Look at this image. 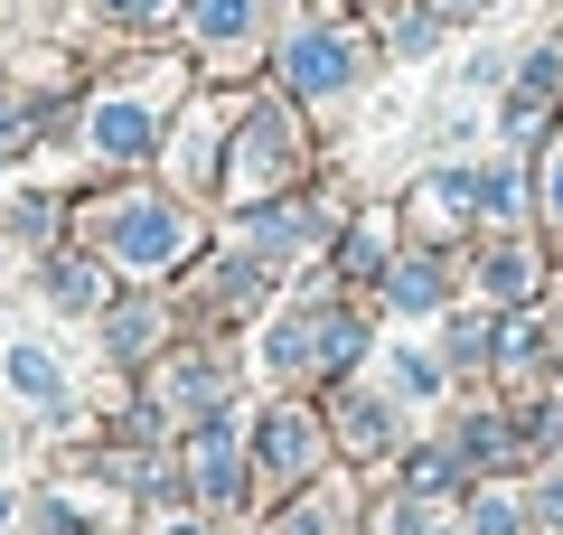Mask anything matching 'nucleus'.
I'll return each mask as SVG.
<instances>
[{"mask_svg":"<svg viewBox=\"0 0 563 535\" xmlns=\"http://www.w3.org/2000/svg\"><path fill=\"white\" fill-rule=\"evenodd\" d=\"M432 10H479V0H432Z\"/></svg>","mask_w":563,"mask_h":535,"instance_id":"obj_17","label":"nucleus"},{"mask_svg":"<svg viewBox=\"0 0 563 535\" xmlns=\"http://www.w3.org/2000/svg\"><path fill=\"white\" fill-rule=\"evenodd\" d=\"M95 151L103 160H141L151 151V113H141V103H103L95 113Z\"/></svg>","mask_w":563,"mask_h":535,"instance_id":"obj_3","label":"nucleus"},{"mask_svg":"<svg viewBox=\"0 0 563 535\" xmlns=\"http://www.w3.org/2000/svg\"><path fill=\"white\" fill-rule=\"evenodd\" d=\"M254 10H263V0H198V29H207V39H244Z\"/></svg>","mask_w":563,"mask_h":535,"instance_id":"obj_7","label":"nucleus"},{"mask_svg":"<svg viewBox=\"0 0 563 535\" xmlns=\"http://www.w3.org/2000/svg\"><path fill=\"white\" fill-rule=\"evenodd\" d=\"M47 292H57L66 310H85V301H95V273H85V263H47Z\"/></svg>","mask_w":563,"mask_h":535,"instance_id":"obj_11","label":"nucleus"},{"mask_svg":"<svg viewBox=\"0 0 563 535\" xmlns=\"http://www.w3.org/2000/svg\"><path fill=\"white\" fill-rule=\"evenodd\" d=\"M544 526H563V479H554V489H544Z\"/></svg>","mask_w":563,"mask_h":535,"instance_id":"obj_13","label":"nucleus"},{"mask_svg":"<svg viewBox=\"0 0 563 535\" xmlns=\"http://www.w3.org/2000/svg\"><path fill=\"white\" fill-rule=\"evenodd\" d=\"M339 423H347V441H357V451H385V404L347 395V404H339Z\"/></svg>","mask_w":563,"mask_h":535,"instance_id":"obj_8","label":"nucleus"},{"mask_svg":"<svg viewBox=\"0 0 563 535\" xmlns=\"http://www.w3.org/2000/svg\"><path fill=\"white\" fill-rule=\"evenodd\" d=\"M395 301H404V310H432V301H442L432 263H395Z\"/></svg>","mask_w":563,"mask_h":535,"instance_id":"obj_9","label":"nucleus"},{"mask_svg":"<svg viewBox=\"0 0 563 535\" xmlns=\"http://www.w3.org/2000/svg\"><path fill=\"white\" fill-rule=\"evenodd\" d=\"M10 376H20V395H57V367H47L38 348H20V357H10Z\"/></svg>","mask_w":563,"mask_h":535,"instance_id":"obj_12","label":"nucleus"},{"mask_svg":"<svg viewBox=\"0 0 563 535\" xmlns=\"http://www.w3.org/2000/svg\"><path fill=\"white\" fill-rule=\"evenodd\" d=\"M347 76H357L347 39H301V47H291V85H301V95H339Z\"/></svg>","mask_w":563,"mask_h":535,"instance_id":"obj_2","label":"nucleus"},{"mask_svg":"<svg viewBox=\"0 0 563 535\" xmlns=\"http://www.w3.org/2000/svg\"><path fill=\"white\" fill-rule=\"evenodd\" d=\"M479 282H488L498 301H526V292H536V254H517V244H498V254L479 263Z\"/></svg>","mask_w":563,"mask_h":535,"instance_id":"obj_6","label":"nucleus"},{"mask_svg":"<svg viewBox=\"0 0 563 535\" xmlns=\"http://www.w3.org/2000/svg\"><path fill=\"white\" fill-rule=\"evenodd\" d=\"M404 535H442V526H432V516H404Z\"/></svg>","mask_w":563,"mask_h":535,"instance_id":"obj_15","label":"nucleus"},{"mask_svg":"<svg viewBox=\"0 0 563 535\" xmlns=\"http://www.w3.org/2000/svg\"><path fill=\"white\" fill-rule=\"evenodd\" d=\"M113 10H161V0H113Z\"/></svg>","mask_w":563,"mask_h":535,"instance_id":"obj_16","label":"nucleus"},{"mask_svg":"<svg viewBox=\"0 0 563 535\" xmlns=\"http://www.w3.org/2000/svg\"><path fill=\"white\" fill-rule=\"evenodd\" d=\"M517 198H526L517 170H488V178H479V207H488V217H517Z\"/></svg>","mask_w":563,"mask_h":535,"instance_id":"obj_10","label":"nucleus"},{"mask_svg":"<svg viewBox=\"0 0 563 535\" xmlns=\"http://www.w3.org/2000/svg\"><path fill=\"white\" fill-rule=\"evenodd\" d=\"M544 198H554V217H563V160H554V178H544Z\"/></svg>","mask_w":563,"mask_h":535,"instance_id":"obj_14","label":"nucleus"},{"mask_svg":"<svg viewBox=\"0 0 563 535\" xmlns=\"http://www.w3.org/2000/svg\"><path fill=\"white\" fill-rule=\"evenodd\" d=\"M198 479H207L217 507L235 498V433H225V423H207V433H198Z\"/></svg>","mask_w":563,"mask_h":535,"instance_id":"obj_4","label":"nucleus"},{"mask_svg":"<svg viewBox=\"0 0 563 535\" xmlns=\"http://www.w3.org/2000/svg\"><path fill=\"white\" fill-rule=\"evenodd\" d=\"M188 244V226L169 217V207H132V217H113V254L122 263H169Z\"/></svg>","mask_w":563,"mask_h":535,"instance_id":"obj_1","label":"nucleus"},{"mask_svg":"<svg viewBox=\"0 0 563 535\" xmlns=\"http://www.w3.org/2000/svg\"><path fill=\"white\" fill-rule=\"evenodd\" d=\"M310 451H320V441H310V423H301V414H273L263 460H273V470H310Z\"/></svg>","mask_w":563,"mask_h":535,"instance_id":"obj_5","label":"nucleus"}]
</instances>
